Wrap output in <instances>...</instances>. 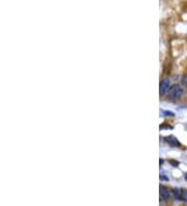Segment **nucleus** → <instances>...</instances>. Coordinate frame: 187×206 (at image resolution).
<instances>
[{"mask_svg":"<svg viewBox=\"0 0 187 206\" xmlns=\"http://www.w3.org/2000/svg\"><path fill=\"white\" fill-rule=\"evenodd\" d=\"M169 89V79H163L160 82V87H159V92L160 94H165Z\"/></svg>","mask_w":187,"mask_h":206,"instance_id":"nucleus-2","label":"nucleus"},{"mask_svg":"<svg viewBox=\"0 0 187 206\" xmlns=\"http://www.w3.org/2000/svg\"><path fill=\"white\" fill-rule=\"evenodd\" d=\"M184 82H185V83H186V85H187V78H186V79L184 80Z\"/></svg>","mask_w":187,"mask_h":206,"instance_id":"nucleus-9","label":"nucleus"},{"mask_svg":"<svg viewBox=\"0 0 187 206\" xmlns=\"http://www.w3.org/2000/svg\"><path fill=\"white\" fill-rule=\"evenodd\" d=\"M165 142L169 143V145H171V146H173V147H179V146H180L179 141L177 140L174 135H169V136L165 137Z\"/></svg>","mask_w":187,"mask_h":206,"instance_id":"nucleus-4","label":"nucleus"},{"mask_svg":"<svg viewBox=\"0 0 187 206\" xmlns=\"http://www.w3.org/2000/svg\"><path fill=\"white\" fill-rule=\"evenodd\" d=\"M163 114H165V116H171V117H174V116H175L174 112H169V110H163Z\"/></svg>","mask_w":187,"mask_h":206,"instance_id":"nucleus-7","label":"nucleus"},{"mask_svg":"<svg viewBox=\"0 0 187 206\" xmlns=\"http://www.w3.org/2000/svg\"><path fill=\"white\" fill-rule=\"evenodd\" d=\"M159 190H160V197H161L162 200H167L169 197H171V193L169 192V190H167L164 185H160Z\"/></svg>","mask_w":187,"mask_h":206,"instance_id":"nucleus-3","label":"nucleus"},{"mask_svg":"<svg viewBox=\"0 0 187 206\" xmlns=\"http://www.w3.org/2000/svg\"><path fill=\"white\" fill-rule=\"evenodd\" d=\"M171 195L174 196V198H176L178 200H181V190H178V188H173L171 190Z\"/></svg>","mask_w":187,"mask_h":206,"instance_id":"nucleus-5","label":"nucleus"},{"mask_svg":"<svg viewBox=\"0 0 187 206\" xmlns=\"http://www.w3.org/2000/svg\"><path fill=\"white\" fill-rule=\"evenodd\" d=\"M185 178L187 179V173H185Z\"/></svg>","mask_w":187,"mask_h":206,"instance_id":"nucleus-10","label":"nucleus"},{"mask_svg":"<svg viewBox=\"0 0 187 206\" xmlns=\"http://www.w3.org/2000/svg\"><path fill=\"white\" fill-rule=\"evenodd\" d=\"M181 200L187 202V190H181Z\"/></svg>","mask_w":187,"mask_h":206,"instance_id":"nucleus-6","label":"nucleus"},{"mask_svg":"<svg viewBox=\"0 0 187 206\" xmlns=\"http://www.w3.org/2000/svg\"><path fill=\"white\" fill-rule=\"evenodd\" d=\"M183 95V89L180 85H175L169 91V98L173 100H179Z\"/></svg>","mask_w":187,"mask_h":206,"instance_id":"nucleus-1","label":"nucleus"},{"mask_svg":"<svg viewBox=\"0 0 187 206\" xmlns=\"http://www.w3.org/2000/svg\"><path fill=\"white\" fill-rule=\"evenodd\" d=\"M160 179H161V180H169V178H167L166 176H165V175H163V174H161L160 175Z\"/></svg>","mask_w":187,"mask_h":206,"instance_id":"nucleus-8","label":"nucleus"}]
</instances>
